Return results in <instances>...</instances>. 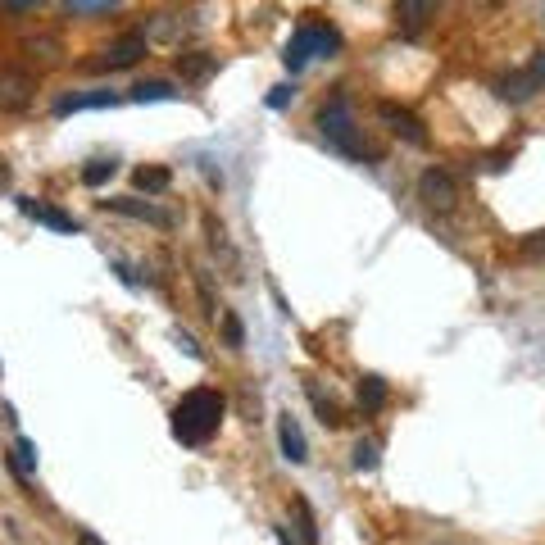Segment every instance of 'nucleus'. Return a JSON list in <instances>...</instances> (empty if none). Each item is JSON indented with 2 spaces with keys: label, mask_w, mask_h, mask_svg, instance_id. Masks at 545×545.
Listing matches in <instances>:
<instances>
[{
  "label": "nucleus",
  "mask_w": 545,
  "mask_h": 545,
  "mask_svg": "<svg viewBox=\"0 0 545 545\" xmlns=\"http://www.w3.org/2000/svg\"><path fill=\"white\" fill-rule=\"evenodd\" d=\"M223 409H228L223 391H214V387L187 391L178 400V409H173V436H178L182 446H205V441H214L218 423H223Z\"/></svg>",
  "instance_id": "nucleus-1"
},
{
  "label": "nucleus",
  "mask_w": 545,
  "mask_h": 545,
  "mask_svg": "<svg viewBox=\"0 0 545 545\" xmlns=\"http://www.w3.org/2000/svg\"><path fill=\"white\" fill-rule=\"evenodd\" d=\"M318 132H323V141L332 150H341L346 159H377V146H368L364 141V132L355 128V114H350V100L341 96H332V100H323L318 105Z\"/></svg>",
  "instance_id": "nucleus-2"
},
{
  "label": "nucleus",
  "mask_w": 545,
  "mask_h": 545,
  "mask_svg": "<svg viewBox=\"0 0 545 545\" xmlns=\"http://www.w3.org/2000/svg\"><path fill=\"white\" fill-rule=\"evenodd\" d=\"M337 50H341V32L332 28V23H305V28L287 41V55H282V60H287L291 73H300L314 55H337Z\"/></svg>",
  "instance_id": "nucleus-3"
},
{
  "label": "nucleus",
  "mask_w": 545,
  "mask_h": 545,
  "mask_svg": "<svg viewBox=\"0 0 545 545\" xmlns=\"http://www.w3.org/2000/svg\"><path fill=\"white\" fill-rule=\"evenodd\" d=\"M141 55H146V32H123L109 50H100L96 60H87V69L91 73H119V69H132Z\"/></svg>",
  "instance_id": "nucleus-4"
},
{
  "label": "nucleus",
  "mask_w": 545,
  "mask_h": 545,
  "mask_svg": "<svg viewBox=\"0 0 545 545\" xmlns=\"http://www.w3.org/2000/svg\"><path fill=\"white\" fill-rule=\"evenodd\" d=\"M418 200H423L427 209H436V214H450V209L459 205L455 178H450L446 169H427L423 178H418Z\"/></svg>",
  "instance_id": "nucleus-5"
},
{
  "label": "nucleus",
  "mask_w": 545,
  "mask_h": 545,
  "mask_svg": "<svg viewBox=\"0 0 545 545\" xmlns=\"http://www.w3.org/2000/svg\"><path fill=\"white\" fill-rule=\"evenodd\" d=\"M377 114H382V123H387L396 137H405L409 146H427V132H423V119H418L414 109H405V105H396V100H382L377 105Z\"/></svg>",
  "instance_id": "nucleus-6"
},
{
  "label": "nucleus",
  "mask_w": 545,
  "mask_h": 545,
  "mask_svg": "<svg viewBox=\"0 0 545 545\" xmlns=\"http://www.w3.org/2000/svg\"><path fill=\"white\" fill-rule=\"evenodd\" d=\"M32 91H37L32 73L0 69V109H5V114H19V109H28L32 105Z\"/></svg>",
  "instance_id": "nucleus-7"
},
{
  "label": "nucleus",
  "mask_w": 545,
  "mask_h": 545,
  "mask_svg": "<svg viewBox=\"0 0 545 545\" xmlns=\"http://www.w3.org/2000/svg\"><path fill=\"white\" fill-rule=\"evenodd\" d=\"M100 209L123 214V218H137V223H155V228H173V218L164 214V209L150 205V200H137V196H109V200H100Z\"/></svg>",
  "instance_id": "nucleus-8"
},
{
  "label": "nucleus",
  "mask_w": 545,
  "mask_h": 545,
  "mask_svg": "<svg viewBox=\"0 0 545 545\" xmlns=\"http://www.w3.org/2000/svg\"><path fill=\"white\" fill-rule=\"evenodd\" d=\"M19 209L32 218V223H41V228H50V232H78V218L64 214V209H55L50 200H32V196H23V200H19Z\"/></svg>",
  "instance_id": "nucleus-9"
},
{
  "label": "nucleus",
  "mask_w": 545,
  "mask_h": 545,
  "mask_svg": "<svg viewBox=\"0 0 545 545\" xmlns=\"http://www.w3.org/2000/svg\"><path fill=\"white\" fill-rule=\"evenodd\" d=\"M278 446H282V459H291V464H305L309 459V441L291 414H278Z\"/></svg>",
  "instance_id": "nucleus-10"
},
{
  "label": "nucleus",
  "mask_w": 545,
  "mask_h": 545,
  "mask_svg": "<svg viewBox=\"0 0 545 545\" xmlns=\"http://www.w3.org/2000/svg\"><path fill=\"white\" fill-rule=\"evenodd\" d=\"M119 91H82V96H60L55 100V114H78V109H114L119 105Z\"/></svg>",
  "instance_id": "nucleus-11"
},
{
  "label": "nucleus",
  "mask_w": 545,
  "mask_h": 545,
  "mask_svg": "<svg viewBox=\"0 0 545 545\" xmlns=\"http://www.w3.org/2000/svg\"><path fill=\"white\" fill-rule=\"evenodd\" d=\"M536 91H541V82L532 78V69L509 73V78H500V82H496V96H500V100H509V105H523V100H532Z\"/></svg>",
  "instance_id": "nucleus-12"
},
{
  "label": "nucleus",
  "mask_w": 545,
  "mask_h": 545,
  "mask_svg": "<svg viewBox=\"0 0 545 545\" xmlns=\"http://www.w3.org/2000/svg\"><path fill=\"white\" fill-rule=\"evenodd\" d=\"M432 10H436V0H400V5H396V23H400V32H405V37L423 32V23L432 19Z\"/></svg>",
  "instance_id": "nucleus-13"
},
{
  "label": "nucleus",
  "mask_w": 545,
  "mask_h": 545,
  "mask_svg": "<svg viewBox=\"0 0 545 545\" xmlns=\"http://www.w3.org/2000/svg\"><path fill=\"white\" fill-rule=\"evenodd\" d=\"M214 69H218V55H205V50H182L178 55V73L187 82H205Z\"/></svg>",
  "instance_id": "nucleus-14"
},
{
  "label": "nucleus",
  "mask_w": 545,
  "mask_h": 545,
  "mask_svg": "<svg viewBox=\"0 0 545 545\" xmlns=\"http://www.w3.org/2000/svg\"><path fill=\"white\" fill-rule=\"evenodd\" d=\"M305 396H309V405H314V414H318V423H323V427H341V423H346V418H341V409H337V400L323 396V387H318V382H305Z\"/></svg>",
  "instance_id": "nucleus-15"
},
{
  "label": "nucleus",
  "mask_w": 545,
  "mask_h": 545,
  "mask_svg": "<svg viewBox=\"0 0 545 545\" xmlns=\"http://www.w3.org/2000/svg\"><path fill=\"white\" fill-rule=\"evenodd\" d=\"M187 28H191V23H187V14H178V10H164V14H155V23H150V32H146V37L178 41Z\"/></svg>",
  "instance_id": "nucleus-16"
},
{
  "label": "nucleus",
  "mask_w": 545,
  "mask_h": 545,
  "mask_svg": "<svg viewBox=\"0 0 545 545\" xmlns=\"http://www.w3.org/2000/svg\"><path fill=\"white\" fill-rule=\"evenodd\" d=\"M382 405H387V382L377 373L359 377V409H364V414H377Z\"/></svg>",
  "instance_id": "nucleus-17"
},
{
  "label": "nucleus",
  "mask_w": 545,
  "mask_h": 545,
  "mask_svg": "<svg viewBox=\"0 0 545 545\" xmlns=\"http://www.w3.org/2000/svg\"><path fill=\"white\" fill-rule=\"evenodd\" d=\"M128 96L137 100V105H155V100H178V87L164 82V78H150V82H137Z\"/></svg>",
  "instance_id": "nucleus-18"
},
{
  "label": "nucleus",
  "mask_w": 545,
  "mask_h": 545,
  "mask_svg": "<svg viewBox=\"0 0 545 545\" xmlns=\"http://www.w3.org/2000/svg\"><path fill=\"white\" fill-rule=\"evenodd\" d=\"M10 468L23 477V482H28V477L37 473V446H32L28 436H19V441H14V450H10Z\"/></svg>",
  "instance_id": "nucleus-19"
},
{
  "label": "nucleus",
  "mask_w": 545,
  "mask_h": 545,
  "mask_svg": "<svg viewBox=\"0 0 545 545\" xmlns=\"http://www.w3.org/2000/svg\"><path fill=\"white\" fill-rule=\"evenodd\" d=\"M132 182H137V191H150V196H159V191H169L173 173H169V169H159V164H146V169L132 173Z\"/></svg>",
  "instance_id": "nucleus-20"
},
{
  "label": "nucleus",
  "mask_w": 545,
  "mask_h": 545,
  "mask_svg": "<svg viewBox=\"0 0 545 545\" xmlns=\"http://www.w3.org/2000/svg\"><path fill=\"white\" fill-rule=\"evenodd\" d=\"M114 173H119V164H114V159H91L87 169H82V187H105Z\"/></svg>",
  "instance_id": "nucleus-21"
},
{
  "label": "nucleus",
  "mask_w": 545,
  "mask_h": 545,
  "mask_svg": "<svg viewBox=\"0 0 545 545\" xmlns=\"http://www.w3.org/2000/svg\"><path fill=\"white\" fill-rule=\"evenodd\" d=\"M223 337H228V346H232V350L246 346V327H241V318L232 314V309H223Z\"/></svg>",
  "instance_id": "nucleus-22"
},
{
  "label": "nucleus",
  "mask_w": 545,
  "mask_h": 545,
  "mask_svg": "<svg viewBox=\"0 0 545 545\" xmlns=\"http://www.w3.org/2000/svg\"><path fill=\"white\" fill-rule=\"evenodd\" d=\"M296 518H300V536H305V545H318V523H314V509H309L305 500H296Z\"/></svg>",
  "instance_id": "nucleus-23"
},
{
  "label": "nucleus",
  "mask_w": 545,
  "mask_h": 545,
  "mask_svg": "<svg viewBox=\"0 0 545 545\" xmlns=\"http://www.w3.org/2000/svg\"><path fill=\"white\" fill-rule=\"evenodd\" d=\"M355 468L359 473H373L377 468V441H359L355 446Z\"/></svg>",
  "instance_id": "nucleus-24"
},
{
  "label": "nucleus",
  "mask_w": 545,
  "mask_h": 545,
  "mask_svg": "<svg viewBox=\"0 0 545 545\" xmlns=\"http://www.w3.org/2000/svg\"><path fill=\"white\" fill-rule=\"evenodd\" d=\"M69 5V14H105V10H114L119 0H64Z\"/></svg>",
  "instance_id": "nucleus-25"
},
{
  "label": "nucleus",
  "mask_w": 545,
  "mask_h": 545,
  "mask_svg": "<svg viewBox=\"0 0 545 545\" xmlns=\"http://www.w3.org/2000/svg\"><path fill=\"white\" fill-rule=\"evenodd\" d=\"M28 50H32V55L41 50V60H55V55H60V41H55V37H41V41H28Z\"/></svg>",
  "instance_id": "nucleus-26"
},
{
  "label": "nucleus",
  "mask_w": 545,
  "mask_h": 545,
  "mask_svg": "<svg viewBox=\"0 0 545 545\" xmlns=\"http://www.w3.org/2000/svg\"><path fill=\"white\" fill-rule=\"evenodd\" d=\"M291 96H296L291 87H273V96H268V109H287V105H291Z\"/></svg>",
  "instance_id": "nucleus-27"
},
{
  "label": "nucleus",
  "mask_w": 545,
  "mask_h": 545,
  "mask_svg": "<svg viewBox=\"0 0 545 545\" xmlns=\"http://www.w3.org/2000/svg\"><path fill=\"white\" fill-rule=\"evenodd\" d=\"M41 0H0V10H10V14H28V10H37Z\"/></svg>",
  "instance_id": "nucleus-28"
},
{
  "label": "nucleus",
  "mask_w": 545,
  "mask_h": 545,
  "mask_svg": "<svg viewBox=\"0 0 545 545\" xmlns=\"http://www.w3.org/2000/svg\"><path fill=\"white\" fill-rule=\"evenodd\" d=\"M178 346H182V350H187V355H191V359H200V346H196V341H191V337H187V332H178Z\"/></svg>",
  "instance_id": "nucleus-29"
},
{
  "label": "nucleus",
  "mask_w": 545,
  "mask_h": 545,
  "mask_svg": "<svg viewBox=\"0 0 545 545\" xmlns=\"http://www.w3.org/2000/svg\"><path fill=\"white\" fill-rule=\"evenodd\" d=\"M532 78H536V82H545V50H541V55H536V60H532Z\"/></svg>",
  "instance_id": "nucleus-30"
},
{
  "label": "nucleus",
  "mask_w": 545,
  "mask_h": 545,
  "mask_svg": "<svg viewBox=\"0 0 545 545\" xmlns=\"http://www.w3.org/2000/svg\"><path fill=\"white\" fill-rule=\"evenodd\" d=\"M78 545H105L96 532H78Z\"/></svg>",
  "instance_id": "nucleus-31"
},
{
  "label": "nucleus",
  "mask_w": 545,
  "mask_h": 545,
  "mask_svg": "<svg viewBox=\"0 0 545 545\" xmlns=\"http://www.w3.org/2000/svg\"><path fill=\"white\" fill-rule=\"evenodd\" d=\"M273 536H278V545H296V541H291L287 527H273Z\"/></svg>",
  "instance_id": "nucleus-32"
},
{
  "label": "nucleus",
  "mask_w": 545,
  "mask_h": 545,
  "mask_svg": "<svg viewBox=\"0 0 545 545\" xmlns=\"http://www.w3.org/2000/svg\"><path fill=\"white\" fill-rule=\"evenodd\" d=\"M10 187V164H0V191Z\"/></svg>",
  "instance_id": "nucleus-33"
}]
</instances>
